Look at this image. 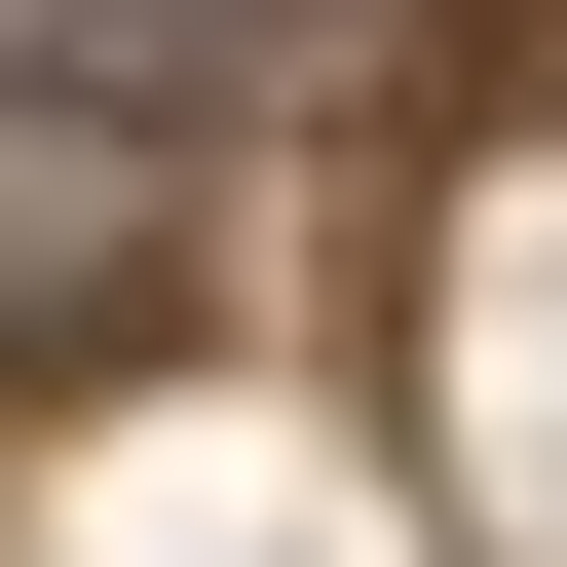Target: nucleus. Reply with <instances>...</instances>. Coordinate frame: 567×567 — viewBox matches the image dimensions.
<instances>
[{
    "label": "nucleus",
    "instance_id": "1",
    "mask_svg": "<svg viewBox=\"0 0 567 567\" xmlns=\"http://www.w3.org/2000/svg\"><path fill=\"white\" fill-rule=\"evenodd\" d=\"M265 0H0V76H227Z\"/></svg>",
    "mask_w": 567,
    "mask_h": 567
}]
</instances>
